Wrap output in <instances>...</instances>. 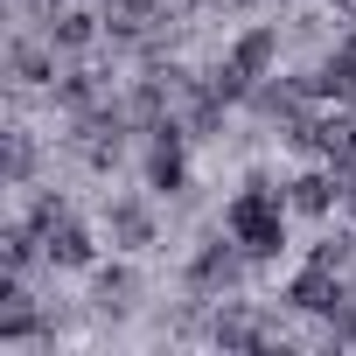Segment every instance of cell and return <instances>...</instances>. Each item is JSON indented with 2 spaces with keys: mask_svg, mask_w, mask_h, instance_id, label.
I'll list each match as a JSON object with an SVG mask.
<instances>
[{
  "mask_svg": "<svg viewBox=\"0 0 356 356\" xmlns=\"http://www.w3.org/2000/svg\"><path fill=\"white\" fill-rule=\"evenodd\" d=\"M35 231H42V252H49L56 266H91V231H84L70 210L42 203V210H35Z\"/></svg>",
  "mask_w": 356,
  "mask_h": 356,
  "instance_id": "3957f363",
  "label": "cell"
},
{
  "mask_svg": "<svg viewBox=\"0 0 356 356\" xmlns=\"http://www.w3.org/2000/svg\"><path fill=\"white\" fill-rule=\"evenodd\" d=\"M286 300H293V307H307V314H328V307L342 300V280H335V266H328V259H314V266L293 280V293H286Z\"/></svg>",
  "mask_w": 356,
  "mask_h": 356,
  "instance_id": "5b68a950",
  "label": "cell"
},
{
  "mask_svg": "<svg viewBox=\"0 0 356 356\" xmlns=\"http://www.w3.org/2000/svg\"><path fill=\"white\" fill-rule=\"evenodd\" d=\"M321 91H356V35L328 56V70H321Z\"/></svg>",
  "mask_w": 356,
  "mask_h": 356,
  "instance_id": "8992f818",
  "label": "cell"
},
{
  "mask_svg": "<svg viewBox=\"0 0 356 356\" xmlns=\"http://www.w3.org/2000/svg\"><path fill=\"white\" fill-rule=\"evenodd\" d=\"M224 231H231V245H238L245 259H273V252L286 245V203H280L266 182H252V189H238V196H231Z\"/></svg>",
  "mask_w": 356,
  "mask_h": 356,
  "instance_id": "6da1fadb",
  "label": "cell"
},
{
  "mask_svg": "<svg viewBox=\"0 0 356 356\" xmlns=\"http://www.w3.org/2000/svg\"><path fill=\"white\" fill-rule=\"evenodd\" d=\"M189 182V161H182V133H175V126H161L154 133V154H147V189H182Z\"/></svg>",
  "mask_w": 356,
  "mask_h": 356,
  "instance_id": "277c9868",
  "label": "cell"
},
{
  "mask_svg": "<svg viewBox=\"0 0 356 356\" xmlns=\"http://www.w3.org/2000/svg\"><path fill=\"white\" fill-rule=\"evenodd\" d=\"M273 49H280V35H273V29H252V35H238V49H231V56H224V70H217V91H224V98L252 91V84L266 77Z\"/></svg>",
  "mask_w": 356,
  "mask_h": 356,
  "instance_id": "7a4b0ae2",
  "label": "cell"
},
{
  "mask_svg": "<svg viewBox=\"0 0 356 356\" xmlns=\"http://www.w3.org/2000/svg\"><path fill=\"white\" fill-rule=\"evenodd\" d=\"M196 280H203V286H217V280H224V286H231V280H238V259H231V252H224V245H210V252H203V259H196Z\"/></svg>",
  "mask_w": 356,
  "mask_h": 356,
  "instance_id": "ba28073f",
  "label": "cell"
},
{
  "mask_svg": "<svg viewBox=\"0 0 356 356\" xmlns=\"http://www.w3.org/2000/svg\"><path fill=\"white\" fill-rule=\"evenodd\" d=\"M349 210H356V196H349Z\"/></svg>",
  "mask_w": 356,
  "mask_h": 356,
  "instance_id": "8fae6325",
  "label": "cell"
},
{
  "mask_svg": "<svg viewBox=\"0 0 356 356\" xmlns=\"http://www.w3.org/2000/svg\"><path fill=\"white\" fill-rule=\"evenodd\" d=\"M328 196H335L328 175H300V182H293V210H307V217H321V210H328Z\"/></svg>",
  "mask_w": 356,
  "mask_h": 356,
  "instance_id": "52a82bcc",
  "label": "cell"
},
{
  "mask_svg": "<svg viewBox=\"0 0 356 356\" xmlns=\"http://www.w3.org/2000/svg\"><path fill=\"white\" fill-rule=\"evenodd\" d=\"M112 224H119L126 245H147V217H140V210H112Z\"/></svg>",
  "mask_w": 356,
  "mask_h": 356,
  "instance_id": "30bf717a",
  "label": "cell"
},
{
  "mask_svg": "<svg viewBox=\"0 0 356 356\" xmlns=\"http://www.w3.org/2000/svg\"><path fill=\"white\" fill-rule=\"evenodd\" d=\"M56 42H63V49L91 42V15H63V22H56Z\"/></svg>",
  "mask_w": 356,
  "mask_h": 356,
  "instance_id": "9c48e42d",
  "label": "cell"
}]
</instances>
